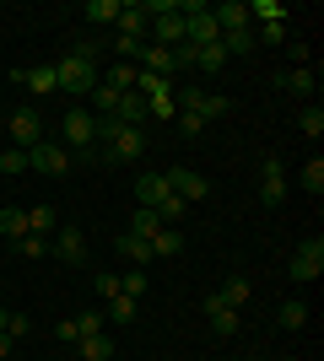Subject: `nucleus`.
I'll use <instances>...</instances> for the list:
<instances>
[{
    "mask_svg": "<svg viewBox=\"0 0 324 361\" xmlns=\"http://www.w3.org/2000/svg\"><path fill=\"white\" fill-rule=\"evenodd\" d=\"M11 356V334H0V361Z\"/></svg>",
    "mask_w": 324,
    "mask_h": 361,
    "instance_id": "48",
    "label": "nucleus"
},
{
    "mask_svg": "<svg viewBox=\"0 0 324 361\" xmlns=\"http://www.w3.org/2000/svg\"><path fill=\"white\" fill-rule=\"evenodd\" d=\"M0 232H6V238H28V211H22V205H6V211H0Z\"/></svg>",
    "mask_w": 324,
    "mask_h": 361,
    "instance_id": "25",
    "label": "nucleus"
},
{
    "mask_svg": "<svg viewBox=\"0 0 324 361\" xmlns=\"http://www.w3.org/2000/svg\"><path fill=\"white\" fill-rule=\"evenodd\" d=\"M276 324L281 329H303V324H308V307H303V302H281V313H276Z\"/></svg>",
    "mask_w": 324,
    "mask_h": 361,
    "instance_id": "28",
    "label": "nucleus"
},
{
    "mask_svg": "<svg viewBox=\"0 0 324 361\" xmlns=\"http://www.w3.org/2000/svg\"><path fill=\"white\" fill-rule=\"evenodd\" d=\"M114 27H119L124 38H140V44H146V27H152V16H146V6H140V0H124V11H119V22H114Z\"/></svg>",
    "mask_w": 324,
    "mask_h": 361,
    "instance_id": "14",
    "label": "nucleus"
},
{
    "mask_svg": "<svg viewBox=\"0 0 324 361\" xmlns=\"http://www.w3.org/2000/svg\"><path fill=\"white\" fill-rule=\"evenodd\" d=\"M152 32H157V44H162V49H184V16H179V11H173V16H157Z\"/></svg>",
    "mask_w": 324,
    "mask_h": 361,
    "instance_id": "19",
    "label": "nucleus"
},
{
    "mask_svg": "<svg viewBox=\"0 0 324 361\" xmlns=\"http://www.w3.org/2000/svg\"><path fill=\"white\" fill-rule=\"evenodd\" d=\"M87 97H92V108H97V119H108V114H114V103H119V92H114V87H103V81H97V87L87 92Z\"/></svg>",
    "mask_w": 324,
    "mask_h": 361,
    "instance_id": "35",
    "label": "nucleus"
},
{
    "mask_svg": "<svg viewBox=\"0 0 324 361\" xmlns=\"http://www.w3.org/2000/svg\"><path fill=\"white\" fill-rule=\"evenodd\" d=\"M22 87H28L32 97H49V92H60V75H54V65H32V71L22 75Z\"/></svg>",
    "mask_w": 324,
    "mask_h": 361,
    "instance_id": "20",
    "label": "nucleus"
},
{
    "mask_svg": "<svg viewBox=\"0 0 324 361\" xmlns=\"http://www.w3.org/2000/svg\"><path fill=\"white\" fill-rule=\"evenodd\" d=\"M227 97H222V92H205V97H200V103H195V114H200V119L205 124H211V119H222V114H227Z\"/></svg>",
    "mask_w": 324,
    "mask_h": 361,
    "instance_id": "31",
    "label": "nucleus"
},
{
    "mask_svg": "<svg viewBox=\"0 0 324 361\" xmlns=\"http://www.w3.org/2000/svg\"><path fill=\"white\" fill-rule=\"evenodd\" d=\"M189 65H195V71H205V75L227 71V49H222V38H216V44H205V49H189Z\"/></svg>",
    "mask_w": 324,
    "mask_h": 361,
    "instance_id": "16",
    "label": "nucleus"
},
{
    "mask_svg": "<svg viewBox=\"0 0 324 361\" xmlns=\"http://www.w3.org/2000/svg\"><path fill=\"white\" fill-rule=\"evenodd\" d=\"M49 248H54V259H60V264H71V270H81V264H87V238H81L76 226L54 232V243H49Z\"/></svg>",
    "mask_w": 324,
    "mask_h": 361,
    "instance_id": "8",
    "label": "nucleus"
},
{
    "mask_svg": "<svg viewBox=\"0 0 324 361\" xmlns=\"http://www.w3.org/2000/svg\"><path fill=\"white\" fill-rule=\"evenodd\" d=\"M211 16H216V27H222V32H244V27H254L248 0H222V6H211Z\"/></svg>",
    "mask_w": 324,
    "mask_h": 361,
    "instance_id": "12",
    "label": "nucleus"
},
{
    "mask_svg": "<svg viewBox=\"0 0 324 361\" xmlns=\"http://www.w3.org/2000/svg\"><path fill=\"white\" fill-rule=\"evenodd\" d=\"M60 135H65V146H76V157H87V151L97 146V114L92 108H71L65 124H60Z\"/></svg>",
    "mask_w": 324,
    "mask_h": 361,
    "instance_id": "2",
    "label": "nucleus"
},
{
    "mask_svg": "<svg viewBox=\"0 0 324 361\" xmlns=\"http://www.w3.org/2000/svg\"><path fill=\"white\" fill-rule=\"evenodd\" d=\"M6 318H11V307H0V334H6Z\"/></svg>",
    "mask_w": 324,
    "mask_h": 361,
    "instance_id": "49",
    "label": "nucleus"
},
{
    "mask_svg": "<svg viewBox=\"0 0 324 361\" xmlns=\"http://www.w3.org/2000/svg\"><path fill=\"white\" fill-rule=\"evenodd\" d=\"M38 140H44V119H38V108H16L11 114V146L16 151H28V146H38Z\"/></svg>",
    "mask_w": 324,
    "mask_h": 361,
    "instance_id": "6",
    "label": "nucleus"
},
{
    "mask_svg": "<svg viewBox=\"0 0 324 361\" xmlns=\"http://www.w3.org/2000/svg\"><path fill=\"white\" fill-rule=\"evenodd\" d=\"M28 232L49 238V232H54V205H32V211H28Z\"/></svg>",
    "mask_w": 324,
    "mask_h": 361,
    "instance_id": "33",
    "label": "nucleus"
},
{
    "mask_svg": "<svg viewBox=\"0 0 324 361\" xmlns=\"http://www.w3.org/2000/svg\"><path fill=\"white\" fill-rule=\"evenodd\" d=\"M260 200L265 205H281V200H287V167H281L276 157H265V167H260Z\"/></svg>",
    "mask_w": 324,
    "mask_h": 361,
    "instance_id": "10",
    "label": "nucleus"
},
{
    "mask_svg": "<svg viewBox=\"0 0 324 361\" xmlns=\"http://www.w3.org/2000/svg\"><path fill=\"white\" fill-rule=\"evenodd\" d=\"M287 275H292V281H319V275H324V238H303V243H297Z\"/></svg>",
    "mask_w": 324,
    "mask_h": 361,
    "instance_id": "3",
    "label": "nucleus"
},
{
    "mask_svg": "<svg viewBox=\"0 0 324 361\" xmlns=\"http://www.w3.org/2000/svg\"><path fill=\"white\" fill-rule=\"evenodd\" d=\"M287 60H292V71H297V65H308V44H287Z\"/></svg>",
    "mask_w": 324,
    "mask_h": 361,
    "instance_id": "47",
    "label": "nucleus"
},
{
    "mask_svg": "<svg viewBox=\"0 0 324 361\" xmlns=\"http://www.w3.org/2000/svg\"><path fill=\"white\" fill-rule=\"evenodd\" d=\"M276 87H281V92H292V97H313V71H308V65L281 71V75H276Z\"/></svg>",
    "mask_w": 324,
    "mask_h": 361,
    "instance_id": "21",
    "label": "nucleus"
},
{
    "mask_svg": "<svg viewBox=\"0 0 324 361\" xmlns=\"http://www.w3.org/2000/svg\"><path fill=\"white\" fill-rule=\"evenodd\" d=\"M124 11V0H87V16H92L97 27H108V22H119Z\"/></svg>",
    "mask_w": 324,
    "mask_h": 361,
    "instance_id": "26",
    "label": "nucleus"
},
{
    "mask_svg": "<svg viewBox=\"0 0 324 361\" xmlns=\"http://www.w3.org/2000/svg\"><path fill=\"white\" fill-rule=\"evenodd\" d=\"M140 71H152V75H162V81H173L184 65H179V54H173V49H162V44H140Z\"/></svg>",
    "mask_w": 324,
    "mask_h": 361,
    "instance_id": "9",
    "label": "nucleus"
},
{
    "mask_svg": "<svg viewBox=\"0 0 324 361\" xmlns=\"http://www.w3.org/2000/svg\"><path fill=\"white\" fill-rule=\"evenodd\" d=\"M222 49H227V60H232V54H248V49H260V44H254V27H244V32H222Z\"/></svg>",
    "mask_w": 324,
    "mask_h": 361,
    "instance_id": "32",
    "label": "nucleus"
},
{
    "mask_svg": "<svg viewBox=\"0 0 324 361\" xmlns=\"http://www.w3.org/2000/svg\"><path fill=\"white\" fill-rule=\"evenodd\" d=\"M54 75H60V92L87 97V92L97 87V49L92 44H76L65 60H54Z\"/></svg>",
    "mask_w": 324,
    "mask_h": 361,
    "instance_id": "1",
    "label": "nucleus"
},
{
    "mask_svg": "<svg viewBox=\"0 0 324 361\" xmlns=\"http://www.w3.org/2000/svg\"><path fill=\"white\" fill-rule=\"evenodd\" d=\"M28 329H32V318H22V313H11V318H6V334H11V340H22Z\"/></svg>",
    "mask_w": 324,
    "mask_h": 361,
    "instance_id": "45",
    "label": "nucleus"
},
{
    "mask_svg": "<svg viewBox=\"0 0 324 361\" xmlns=\"http://www.w3.org/2000/svg\"><path fill=\"white\" fill-rule=\"evenodd\" d=\"M248 16L254 22H287V6L281 0H248Z\"/></svg>",
    "mask_w": 324,
    "mask_h": 361,
    "instance_id": "29",
    "label": "nucleus"
},
{
    "mask_svg": "<svg viewBox=\"0 0 324 361\" xmlns=\"http://www.w3.org/2000/svg\"><path fill=\"white\" fill-rule=\"evenodd\" d=\"M254 44H265V49H281V44H287V22H260Z\"/></svg>",
    "mask_w": 324,
    "mask_h": 361,
    "instance_id": "34",
    "label": "nucleus"
},
{
    "mask_svg": "<svg viewBox=\"0 0 324 361\" xmlns=\"http://www.w3.org/2000/svg\"><path fill=\"white\" fill-rule=\"evenodd\" d=\"M200 313L211 318V334H222V340H227V334H238V324H244V318L232 313V307H227L222 297H216V291H211V297L200 302Z\"/></svg>",
    "mask_w": 324,
    "mask_h": 361,
    "instance_id": "11",
    "label": "nucleus"
},
{
    "mask_svg": "<svg viewBox=\"0 0 324 361\" xmlns=\"http://www.w3.org/2000/svg\"><path fill=\"white\" fill-rule=\"evenodd\" d=\"M303 189H308V195H324V162H319V157L303 162Z\"/></svg>",
    "mask_w": 324,
    "mask_h": 361,
    "instance_id": "38",
    "label": "nucleus"
},
{
    "mask_svg": "<svg viewBox=\"0 0 324 361\" xmlns=\"http://www.w3.org/2000/svg\"><path fill=\"white\" fill-rule=\"evenodd\" d=\"M97 281V297H119V275H92Z\"/></svg>",
    "mask_w": 324,
    "mask_h": 361,
    "instance_id": "46",
    "label": "nucleus"
},
{
    "mask_svg": "<svg viewBox=\"0 0 324 361\" xmlns=\"http://www.w3.org/2000/svg\"><path fill=\"white\" fill-rule=\"evenodd\" d=\"M103 318H114V324H130V318H136V302L130 297H108V313Z\"/></svg>",
    "mask_w": 324,
    "mask_h": 361,
    "instance_id": "40",
    "label": "nucleus"
},
{
    "mask_svg": "<svg viewBox=\"0 0 324 361\" xmlns=\"http://www.w3.org/2000/svg\"><path fill=\"white\" fill-rule=\"evenodd\" d=\"M103 87H114V92H136V65H108Z\"/></svg>",
    "mask_w": 324,
    "mask_h": 361,
    "instance_id": "30",
    "label": "nucleus"
},
{
    "mask_svg": "<svg viewBox=\"0 0 324 361\" xmlns=\"http://www.w3.org/2000/svg\"><path fill=\"white\" fill-rule=\"evenodd\" d=\"M0 173H6V178H16V173H28V151L6 146V151H0Z\"/></svg>",
    "mask_w": 324,
    "mask_h": 361,
    "instance_id": "39",
    "label": "nucleus"
},
{
    "mask_svg": "<svg viewBox=\"0 0 324 361\" xmlns=\"http://www.w3.org/2000/svg\"><path fill=\"white\" fill-rule=\"evenodd\" d=\"M28 167L44 178H60V173H71V151L54 146V140H38V146H28Z\"/></svg>",
    "mask_w": 324,
    "mask_h": 361,
    "instance_id": "4",
    "label": "nucleus"
},
{
    "mask_svg": "<svg viewBox=\"0 0 324 361\" xmlns=\"http://www.w3.org/2000/svg\"><path fill=\"white\" fill-rule=\"evenodd\" d=\"M119 297H130V302H140V297H146V270L119 275Z\"/></svg>",
    "mask_w": 324,
    "mask_h": 361,
    "instance_id": "37",
    "label": "nucleus"
},
{
    "mask_svg": "<svg viewBox=\"0 0 324 361\" xmlns=\"http://www.w3.org/2000/svg\"><path fill=\"white\" fill-rule=\"evenodd\" d=\"M108 119H119L124 130H140L152 114H146V97H140V92H119V103H114V114H108Z\"/></svg>",
    "mask_w": 324,
    "mask_h": 361,
    "instance_id": "13",
    "label": "nucleus"
},
{
    "mask_svg": "<svg viewBox=\"0 0 324 361\" xmlns=\"http://www.w3.org/2000/svg\"><path fill=\"white\" fill-rule=\"evenodd\" d=\"M114 254L119 259H130V264H140V270H146V264H152V243L146 238H136V232H119V238H114Z\"/></svg>",
    "mask_w": 324,
    "mask_h": 361,
    "instance_id": "15",
    "label": "nucleus"
},
{
    "mask_svg": "<svg viewBox=\"0 0 324 361\" xmlns=\"http://www.w3.org/2000/svg\"><path fill=\"white\" fill-rule=\"evenodd\" d=\"M114 54H119V65H130L140 54V38H124V32H114Z\"/></svg>",
    "mask_w": 324,
    "mask_h": 361,
    "instance_id": "42",
    "label": "nucleus"
},
{
    "mask_svg": "<svg viewBox=\"0 0 324 361\" xmlns=\"http://www.w3.org/2000/svg\"><path fill=\"white\" fill-rule=\"evenodd\" d=\"M173 124H179V130H184V135H200V130H205V119H200V114H184V108H179V114H173Z\"/></svg>",
    "mask_w": 324,
    "mask_h": 361,
    "instance_id": "43",
    "label": "nucleus"
},
{
    "mask_svg": "<svg viewBox=\"0 0 324 361\" xmlns=\"http://www.w3.org/2000/svg\"><path fill=\"white\" fill-rule=\"evenodd\" d=\"M162 178H168V189H173L179 200H184V205H189V200H205V195H211L205 173H195V167H168Z\"/></svg>",
    "mask_w": 324,
    "mask_h": 361,
    "instance_id": "5",
    "label": "nucleus"
},
{
    "mask_svg": "<svg viewBox=\"0 0 324 361\" xmlns=\"http://www.w3.org/2000/svg\"><path fill=\"white\" fill-rule=\"evenodd\" d=\"M81 361H114V340L108 334H87V340H76Z\"/></svg>",
    "mask_w": 324,
    "mask_h": 361,
    "instance_id": "24",
    "label": "nucleus"
},
{
    "mask_svg": "<svg viewBox=\"0 0 324 361\" xmlns=\"http://www.w3.org/2000/svg\"><path fill=\"white\" fill-rule=\"evenodd\" d=\"M216 297L227 302L232 313H244V307H248V297H254V281H248V275H227V286L216 291Z\"/></svg>",
    "mask_w": 324,
    "mask_h": 361,
    "instance_id": "18",
    "label": "nucleus"
},
{
    "mask_svg": "<svg viewBox=\"0 0 324 361\" xmlns=\"http://www.w3.org/2000/svg\"><path fill=\"white\" fill-rule=\"evenodd\" d=\"M76 334H81V340H87V334H103V313H97V307L76 313Z\"/></svg>",
    "mask_w": 324,
    "mask_h": 361,
    "instance_id": "41",
    "label": "nucleus"
},
{
    "mask_svg": "<svg viewBox=\"0 0 324 361\" xmlns=\"http://www.w3.org/2000/svg\"><path fill=\"white\" fill-rule=\"evenodd\" d=\"M297 130H303L308 140H319V135H324V108H319V103H308L303 114H297Z\"/></svg>",
    "mask_w": 324,
    "mask_h": 361,
    "instance_id": "27",
    "label": "nucleus"
},
{
    "mask_svg": "<svg viewBox=\"0 0 324 361\" xmlns=\"http://www.w3.org/2000/svg\"><path fill=\"white\" fill-rule=\"evenodd\" d=\"M130 232L152 243L157 232H162V216H157V205H136V221H130Z\"/></svg>",
    "mask_w": 324,
    "mask_h": 361,
    "instance_id": "23",
    "label": "nucleus"
},
{
    "mask_svg": "<svg viewBox=\"0 0 324 361\" xmlns=\"http://www.w3.org/2000/svg\"><path fill=\"white\" fill-rule=\"evenodd\" d=\"M152 254L157 259H179L184 254V232H179V226H162V232L152 238Z\"/></svg>",
    "mask_w": 324,
    "mask_h": 361,
    "instance_id": "22",
    "label": "nucleus"
},
{
    "mask_svg": "<svg viewBox=\"0 0 324 361\" xmlns=\"http://www.w3.org/2000/svg\"><path fill=\"white\" fill-rule=\"evenodd\" d=\"M11 248H16V254H22V259H44V254H49V238H38V232H28V238H16Z\"/></svg>",
    "mask_w": 324,
    "mask_h": 361,
    "instance_id": "36",
    "label": "nucleus"
},
{
    "mask_svg": "<svg viewBox=\"0 0 324 361\" xmlns=\"http://www.w3.org/2000/svg\"><path fill=\"white\" fill-rule=\"evenodd\" d=\"M54 340H65V345H76L81 334H76V318H60V324H54Z\"/></svg>",
    "mask_w": 324,
    "mask_h": 361,
    "instance_id": "44",
    "label": "nucleus"
},
{
    "mask_svg": "<svg viewBox=\"0 0 324 361\" xmlns=\"http://www.w3.org/2000/svg\"><path fill=\"white\" fill-rule=\"evenodd\" d=\"M173 189H168V178L162 173H140V183H136V205H162Z\"/></svg>",
    "mask_w": 324,
    "mask_h": 361,
    "instance_id": "17",
    "label": "nucleus"
},
{
    "mask_svg": "<svg viewBox=\"0 0 324 361\" xmlns=\"http://www.w3.org/2000/svg\"><path fill=\"white\" fill-rule=\"evenodd\" d=\"M103 162H140V151H146V135L140 130H119L114 140H103Z\"/></svg>",
    "mask_w": 324,
    "mask_h": 361,
    "instance_id": "7",
    "label": "nucleus"
}]
</instances>
